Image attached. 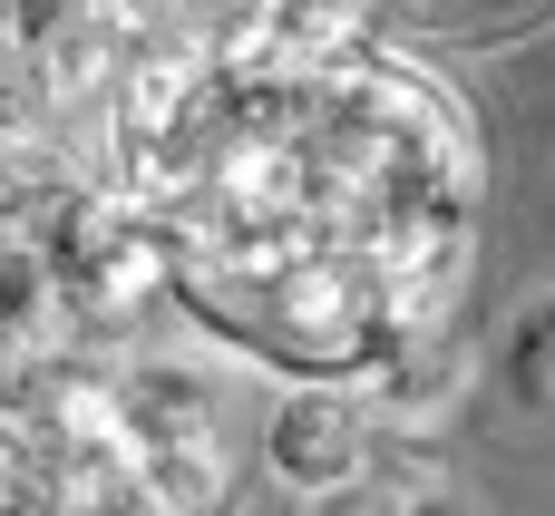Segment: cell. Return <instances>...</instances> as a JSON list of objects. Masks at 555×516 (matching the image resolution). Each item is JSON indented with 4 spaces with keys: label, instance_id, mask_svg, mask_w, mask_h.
Listing matches in <instances>:
<instances>
[{
    "label": "cell",
    "instance_id": "cell-1",
    "mask_svg": "<svg viewBox=\"0 0 555 516\" xmlns=\"http://www.w3.org/2000/svg\"><path fill=\"white\" fill-rule=\"evenodd\" d=\"M166 234V293L293 380H341L429 332L468 273L478 146L439 78L351 39L137 68L98 127Z\"/></svg>",
    "mask_w": 555,
    "mask_h": 516
},
{
    "label": "cell",
    "instance_id": "cell-2",
    "mask_svg": "<svg viewBox=\"0 0 555 516\" xmlns=\"http://www.w3.org/2000/svg\"><path fill=\"white\" fill-rule=\"evenodd\" d=\"M20 244H39V263L59 273V293H68V312H78V332L98 341V332H117V322H137L156 293H166V234H156V215L117 185V176H78L49 215H39V234H20Z\"/></svg>",
    "mask_w": 555,
    "mask_h": 516
},
{
    "label": "cell",
    "instance_id": "cell-3",
    "mask_svg": "<svg viewBox=\"0 0 555 516\" xmlns=\"http://www.w3.org/2000/svg\"><path fill=\"white\" fill-rule=\"evenodd\" d=\"M117 380V420H127V459H137V498L146 507H224V439H215V390L185 361H127Z\"/></svg>",
    "mask_w": 555,
    "mask_h": 516
},
{
    "label": "cell",
    "instance_id": "cell-4",
    "mask_svg": "<svg viewBox=\"0 0 555 516\" xmlns=\"http://www.w3.org/2000/svg\"><path fill=\"white\" fill-rule=\"evenodd\" d=\"M371 400L361 390H341V380H293L283 400H273V420H263V459H273V478H283V498H302V507H341V488L361 478V459H371Z\"/></svg>",
    "mask_w": 555,
    "mask_h": 516
},
{
    "label": "cell",
    "instance_id": "cell-5",
    "mask_svg": "<svg viewBox=\"0 0 555 516\" xmlns=\"http://www.w3.org/2000/svg\"><path fill=\"white\" fill-rule=\"evenodd\" d=\"M468 390H478V351H468L449 322L410 332L400 351H380V361L361 371V400H371V420H380V429H439Z\"/></svg>",
    "mask_w": 555,
    "mask_h": 516
},
{
    "label": "cell",
    "instance_id": "cell-6",
    "mask_svg": "<svg viewBox=\"0 0 555 516\" xmlns=\"http://www.w3.org/2000/svg\"><path fill=\"white\" fill-rule=\"evenodd\" d=\"M488 380L507 390V410L555 420V293L517 302V312L498 322V341H488Z\"/></svg>",
    "mask_w": 555,
    "mask_h": 516
}]
</instances>
